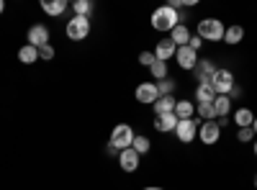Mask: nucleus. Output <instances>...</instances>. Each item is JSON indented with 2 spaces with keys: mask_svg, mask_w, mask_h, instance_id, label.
<instances>
[{
  "mask_svg": "<svg viewBox=\"0 0 257 190\" xmlns=\"http://www.w3.org/2000/svg\"><path fill=\"white\" fill-rule=\"evenodd\" d=\"M188 47H190L193 52H198V49L203 47V39H201L198 34H193V36H190V41H188Z\"/></svg>",
  "mask_w": 257,
  "mask_h": 190,
  "instance_id": "32",
  "label": "nucleus"
},
{
  "mask_svg": "<svg viewBox=\"0 0 257 190\" xmlns=\"http://www.w3.org/2000/svg\"><path fill=\"white\" fill-rule=\"evenodd\" d=\"M252 131H254V136H257V116H254V123H252Z\"/></svg>",
  "mask_w": 257,
  "mask_h": 190,
  "instance_id": "35",
  "label": "nucleus"
},
{
  "mask_svg": "<svg viewBox=\"0 0 257 190\" xmlns=\"http://www.w3.org/2000/svg\"><path fill=\"white\" fill-rule=\"evenodd\" d=\"M252 149H254V157H257V139L252 141Z\"/></svg>",
  "mask_w": 257,
  "mask_h": 190,
  "instance_id": "37",
  "label": "nucleus"
},
{
  "mask_svg": "<svg viewBox=\"0 0 257 190\" xmlns=\"http://www.w3.org/2000/svg\"><path fill=\"white\" fill-rule=\"evenodd\" d=\"M139 154L132 149V146H128V149H123L121 154H118V167H121V170L123 172H137L139 170Z\"/></svg>",
  "mask_w": 257,
  "mask_h": 190,
  "instance_id": "12",
  "label": "nucleus"
},
{
  "mask_svg": "<svg viewBox=\"0 0 257 190\" xmlns=\"http://www.w3.org/2000/svg\"><path fill=\"white\" fill-rule=\"evenodd\" d=\"M155 129H157L160 134L175 131V129H178V116H175V113H165V116H157V118H155Z\"/></svg>",
  "mask_w": 257,
  "mask_h": 190,
  "instance_id": "15",
  "label": "nucleus"
},
{
  "mask_svg": "<svg viewBox=\"0 0 257 190\" xmlns=\"http://www.w3.org/2000/svg\"><path fill=\"white\" fill-rule=\"evenodd\" d=\"M134 129H132V123H118L116 129L111 131V144L116 146L118 152H123V149H128V146L134 144Z\"/></svg>",
  "mask_w": 257,
  "mask_h": 190,
  "instance_id": "4",
  "label": "nucleus"
},
{
  "mask_svg": "<svg viewBox=\"0 0 257 190\" xmlns=\"http://www.w3.org/2000/svg\"><path fill=\"white\" fill-rule=\"evenodd\" d=\"M216 100V93H213L211 85H198L196 88V103H213Z\"/></svg>",
  "mask_w": 257,
  "mask_h": 190,
  "instance_id": "23",
  "label": "nucleus"
},
{
  "mask_svg": "<svg viewBox=\"0 0 257 190\" xmlns=\"http://www.w3.org/2000/svg\"><path fill=\"white\" fill-rule=\"evenodd\" d=\"M175 52H178V47H175L170 39L157 41V47H155V57H157V62H170V59L175 57Z\"/></svg>",
  "mask_w": 257,
  "mask_h": 190,
  "instance_id": "13",
  "label": "nucleus"
},
{
  "mask_svg": "<svg viewBox=\"0 0 257 190\" xmlns=\"http://www.w3.org/2000/svg\"><path fill=\"white\" fill-rule=\"evenodd\" d=\"M196 113L203 121H216V111H213V103H196Z\"/></svg>",
  "mask_w": 257,
  "mask_h": 190,
  "instance_id": "25",
  "label": "nucleus"
},
{
  "mask_svg": "<svg viewBox=\"0 0 257 190\" xmlns=\"http://www.w3.org/2000/svg\"><path fill=\"white\" fill-rule=\"evenodd\" d=\"M155 62H157L155 52H142V54H139V65H142V67H152Z\"/></svg>",
  "mask_w": 257,
  "mask_h": 190,
  "instance_id": "29",
  "label": "nucleus"
},
{
  "mask_svg": "<svg viewBox=\"0 0 257 190\" xmlns=\"http://www.w3.org/2000/svg\"><path fill=\"white\" fill-rule=\"evenodd\" d=\"M72 11H75V16L90 18V13H93V3H90V0H75V3H72Z\"/></svg>",
  "mask_w": 257,
  "mask_h": 190,
  "instance_id": "26",
  "label": "nucleus"
},
{
  "mask_svg": "<svg viewBox=\"0 0 257 190\" xmlns=\"http://www.w3.org/2000/svg\"><path fill=\"white\" fill-rule=\"evenodd\" d=\"M190 31H188V26L185 24H178L173 31H170V41H173L175 47H188V41H190Z\"/></svg>",
  "mask_w": 257,
  "mask_h": 190,
  "instance_id": "16",
  "label": "nucleus"
},
{
  "mask_svg": "<svg viewBox=\"0 0 257 190\" xmlns=\"http://www.w3.org/2000/svg\"><path fill=\"white\" fill-rule=\"evenodd\" d=\"M155 85H157V93H160V95H173L178 82H175L173 77H165V80H157Z\"/></svg>",
  "mask_w": 257,
  "mask_h": 190,
  "instance_id": "27",
  "label": "nucleus"
},
{
  "mask_svg": "<svg viewBox=\"0 0 257 190\" xmlns=\"http://www.w3.org/2000/svg\"><path fill=\"white\" fill-rule=\"evenodd\" d=\"M175 105H178V98L175 95H160L157 100H155V113L157 116H165V113H175Z\"/></svg>",
  "mask_w": 257,
  "mask_h": 190,
  "instance_id": "14",
  "label": "nucleus"
},
{
  "mask_svg": "<svg viewBox=\"0 0 257 190\" xmlns=\"http://www.w3.org/2000/svg\"><path fill=\"white\" fill-rule=\"evenodd\" d=\"M64 34H67L70 41H82V39H88V34H90V18L72 16V18L67 21V29H64Z\"/></svg>",
  "mask_w": 257,
  "mask_h": 190,
  "instance_id": "3",
  "label": "nucleus"
},
{
  "mask_svg": "<svg viewBox=\"0 0 257 190\" xmlns=\"http://www.w3.org/2000/svg\"><path fill=\"white\" fill-rule=\"evenodd\" d=\"M49 39H52V34H49V29H47L44 24H34V26L29 29V44L36 47V49L47 47Z\"/></svg>",
  "mask_w": 257,
  "mask_h": 190,
  "instance_id": "7",
  "label": "nucleus"
},
{
  "mask_svg": "<svg viewBox=\"0 0 257 190\" xmlns=\"http://www.w3.org/2000/svg\"><path fill=\"white\" fill-rule=\"evenodd\" d=\"M54 54H57V52H54L52 44H47V47H41V49H39V59H44V62H52Z\"/></svg>",
  "mask_w": 257,
  "mask_h": 190,
  "instance_id": "30",
  "label": "nucleus"
},
{
  "mask_svg": "<svg viewBox=\"0 0 257 190\" xmlns=\"http://www.w3.org/2000/svg\"><path fill=\"white\" fill-rule=\"evenodd\" d=\"M213 111H216V118H226L231 111V98L229 95H216L213 100Z\"/></svg>",
  "mask_w": 257,
  "mask_h": 190,
  "instance_id": "20",
  "label": "nucleus"
},
{
  "mask_svg": "<svg viewBox=\"0 0 257 190\" xmlns=\"http://www.w3.org/2000/svg\"><path fill=\"white\" fill-rule=\"evenodd\" d=\"M175 116H178V121L196 118V105H193L190 100H178V105H175Z\"/></svg>",
  "mask_w": 257,
  "mask_h": 190,
  "instance_id": "18",
  "label": "nucleus"
},
{
  "mask_svg": "<svg viewBox=\"0 0 257 190\" xmlns=\"http://www.w3.org/2000/svg\"><path fill=\"white\" fill-rule=\"evenodd\" d=\"M105 154H108V157H116V159H118V154H121V152H118L116 146H113V144L108 141V146H105Z\"/></svg>",
  "mask_w": 257,
  "mask_h": 190,
  "instance_id": "33",
  "label": "nucleus"
},
{
  "mask_svg": "<svg viewBox=\"0 0 257 190\" xmlns=\"http://www.w3.org/2000/svg\"><path fill=\"white\" fill-rule=\"evenodd\" d=\"M234 85H237V82H234L231 70L219 67L216 72H213V77H211V88H213V93H216V95H229Z\"/></svg>",
  "mask_w": 257,
  "mask_h": 190,
  "instance_id": "5",
  "label": "nucleus"
},
{
  "mask_svg": "<svg viewBox=\"0 0 257 190\" xmlns=\"http://www.w3.org/2000/svg\"><path fill=\"white\" fill-rule=\"evenodd\" d=\"M219 136H221V129H219V123L216 121H203L201 123V129H198V139L203 141V144H216L219 141Z\"/></svg>",
  "mask_w": 257,
  "mask_h": 190,
  "instance_id": "9",
  "label": "nucleus"
},
{
  "mask_svg": "<svg viewBox=\"0 0 257 190\" xmlns=\"http://www.w3.org/2000/svg\"><path fill=\"white\" fill-rule=\"evenodd\" d=\"M242 39H244V29H242V26H226V31H224V41H226L229 47H237Z\"/></svg>",
  "mask_w": 257,
  "mask_h": 190,
  "instance_id": "21",
  "label": "nucleus"
},
{
  "mask_svg": "<svg viewBox=\"0 0 257 190\" xmlns=\"http://www.w3.org/2000/svg\"><path fill=\"white\" fill-rule=\"evenodd\" d=\"M252 136H254V131H252V129H239V131H237V139H239L242 144L252 141Z\"/></svg>",
  "mask_w": 257,
  "mask_h": 190,
  "instance_id": "31",
  "label": "nucleus"
},
{
  "mask_svg": "<svg viewBox=\"0 0 257 190\" xmlns=\"http://www.w3.org/2000/svg\"><path fill=\"white\" fill-rule=\"evenodd\" d=\"M18 59L24 62V65H34V62H39V49L31 47V44H24L18 49Z\"/></svg>",
  "mask_w": 257,
  "mask_h": 190,
  "instance_id": "22",
  "label": "nucleus"
},
{
  "mask_svg": "<svg viewBox=\"0 0 257 190\" xmlns=\"http://www.w3.org/2000/svg\"><path fill=\"white\" fill-rule=\"evenodd\" d=\"M41 11H44L47 16H62L64 11H67V0H44V3H41Z\"/></svg>",
  "mask_w": 257,
  "mask_h": 190,
  "instance_id": "19",
  "label": "nucleus"
},
{
  "mask_svg": "<svg viewBox=\"0 0 257 190\" xmlns=\"http://www.w3.org/2000/svg\"><path fill=\"white\" fill-rule=\"evenodd\" d=\"M144 190H165V187H157V185H149V187H144Z\"/></svg>",
  "mask_w": 257,
  "mask_h": 190,
  "instance_id": "36",
  "label": "nucleus"
},
{
  "mask_svg": "<svg viewBox=\"0 0 257 190\" xmlns=\"http://www.w3.org/2000/svg\"><path fill=\"white\" fill-rule=\"evenodd\" d=\"M6 11V3H3V0H0V13H3Z\"/></svg>",
  "mask_w": 257,
  "mask_h": 190,
  "instance_id": "38",
  "label": "nucleus"
},
{
  "mask_svg": "<svg viewBox=\"0 0 257 190\" xmlns=\"http://www.w3.org/2000/svg\"><path fill=\"white\" fill-rule=\"evenodd\" d=\"M234 123L239 126V129H252V123H254V116H252V111L249 108H237L234 111Z\"/></svg>",
  "mask_w": 257,
  "mask_h": 190,
  "instance_id": "17",
  "label": "nucleus"
},
{
  "mask_svg": "<svg viewBox=\"0 0 257 190\" xmlns=\"http://www.w3.org/2000/svg\"><path fill=\"white\" fill-rule=\"evenodd\" d=\"M198 129H201V118H188V121H178V129H175V136L180 144H193V139L198 136Z\"/></svg>",
  "mask_w": 257,
  "mask_h": 190,
  "instance_id": "6",
  "label": "nucleus"
},
{
  "mask_svg": "<svg viewBox=\"0 0 257 190\" xmlns=\"http://www.w3.org/2000/svg\"><path fill=\"white\" fill-rule=\"evenodd\" d=\"M175 59H178V65H180V70H196V65H198V52H193L190 47H178V52H175Z\"/></svg>",
  "mask_w": 257,
  "mask_h": 190,
  "instance_id": "10",
  "label": "nucleus"
},
{
  "mask_svg": "<svg viewBox=\"0 0 257 190\" xmlns=\"http://www.w3.org/2000/svg\"><path fill=\"white\" fill-rule=\"evenodd\" d=\"M219 67L213 65L211 59H198V65H196V70H193V75H196V80H198V85H211V77H213V72H216Z\"/></svg>",
  "mask_w": 257,
  "mask_h": 190,
  "instance_id": "8",
  "label": "nucleus"
},
{
  "mask_svg": "<svg viewBox=\"0 0 257 190\" xmlns=\"http://www.w3.org/2000/svg\"><path fill=\"white\" fill-rule=\"evenodd\" d=\"M132 149L142 157V154H149V149H152V141H149L147 136H142V134H137L134 136V144H132Z\"/></svg>",
  "mask_w": 257,
  "mask_h": 190,
  "instance_id": "24",
  "label": "nucleus"
},
{
  "mask_svg": "<svg viewBox=\"0 0 257 190\" xmlns=\"http://www.w3.org/2000/svg\"><path fill=\"white\" fill-rule=\"evenodd\" d=\"M180 24L178 21V11H173L170 6H160L152 13V29L155 31H173Z\"/></svg>",
  "mask_w": 257,
  "mask_h": 190,
  "instance_id": "1",
  "label": "nucleus"
},
{
  "mask_svg": "<svg viewBox=\"0 0 257 190\" xmlns=\"http://www.w3.org/2000/svg\"><path fill=\"white\" fill-rule=\"evenodd\" d=\"M239 95H242V88H239V85H234L231 93H229V98H239Z\"/></svg>",
  "mask_w": 257,
  "mask_h": 190,
  "instance_id": "34",
  "label": "nucleus"
},
{
  "mask_svg": "<svg viewBox=\"0 0 257 190\" xmlns=\"http://www.w3.org/2000/svg\"><path fill=\"white\" fill-rule=\"evenodd\" d=\"M224 31H226V26L221 24L219 18H203V21H198V36L203 41H224Z\"/></svg>",
  "mask_w": 257,
  "mask_h": 190,
  "instance_id": "2",
  "label": "nucleus"
},
{
  "mask_svg": "<svg viewBox=\"0 0 257 190\" xmlns=\"http://www.w3.org/2000/svg\"><path fill=\"white\" fill-rule=\"evenodd\" d=\"M254 187H257V175H254Z\"/></svg>",
  "mask_w": 257,
  "mask_h": 190,
  "instance_id": "39",
  "label": "nucleus"
},
{
  "mask_svg": "<svg viewBox=\"0 0 257 190\" xmlns=\"http://www.w3.org/2000/svg\"><path fill=\"white\" fill-rule=\"evenodd\" d=\"M134 95H137V100H139V103H144V105H155V100L160 98L155 82H142V85H137Z\"/></svg>",
  "mask_w": 257,
  "mask_h": 190,
  "instance_id": "11",
  "label": "nucleus"
},
{
  "mask_svg": "<svg viewBox=\"0 0 257 190\" xmlns=\"http://www.w3.org/2000/svg\"><path fill=\"white\" fill-rule=\"evenodd\" d=\"M149 72H152L155 80H165L167 77V62H155V65L149 67Z\"/></svg>",
  "mask_w": 257,
  "mask_h": 190,
  "instance_id": "28",
  "label": "nucleus"
}]
</instances>
